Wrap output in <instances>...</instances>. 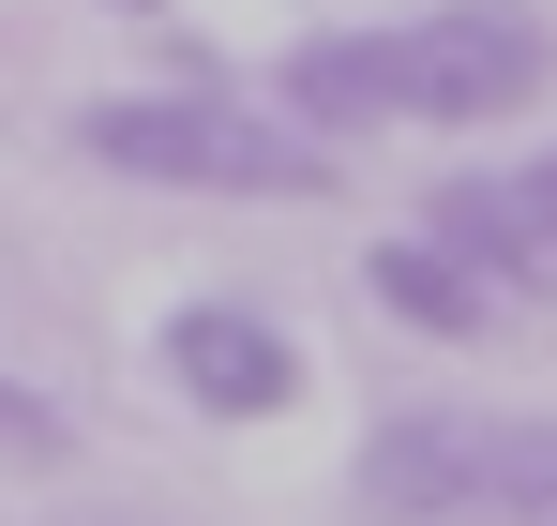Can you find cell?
<instances>
[{
    "label": "cell",
    "instance_id": "cell-1",
    "mask_svg": "<svg viewBox=\"0 0 557 526\" xmlns=\"http://www.w3.org/2000/svg\"><path fill=\"white\" fill-rule=\"evenodd\" d=\"M76 166L151 180V196H332L347 151H317L286 105H257L242 76H151L76 105Z\"/></svg>",
    "mask_w": 557,
    "mask_h": 526
},
{
    "label": "cell",
    "instance_id": "cell-2",
    "mask_svg": "<svg viewBox=\"0 0 557 526\" xmlns=\"http://www.w3.org/2000/svg\"><path fill=\"white\" fill-rule=\"evenodd\" d=\"M347 76H362L376 136H497L557 90V15L543 0H422V15L347 30Z\"/></svg>",
    "mask_w": 557,
    "mask_h": 526
},
{
    "label": "cell",
    "instance_id": "cell-3",
    "mask_svg": "<svg viewBox=\"0 0 557 526\" xmlns=\"http://www.w3.org/2000/svg\"><path fill=\"white\" fill-rule=\"evenodd\" d=\"M362 526H557V422L543 406H376L347 451Z\"/></svg>",
    "mask_w": 557,
    "mask_h": 526
},
{
    "label": "cell",
    "instance_id": "cell-4",
    "mask_svg": "<svg viewBox=\"0 0 557 526\" xmlns=\"http://www.w3.org/2000/svg\"><path fill=\"white\" fill-rule=\"evenodd\" d=\"M151 376L182 391L196 422H226V437H257V422H286L301 406V331H286L272 301H182L166 331H151Z\"/></svg>",
    "mask_w": 557,
    "mask_h": 526
},
{
    "label": "cell",
    "instance_id": "cell-5",
    "mask_svg": "<svg viewBox=\"0 0 557 526\" xmlns=\"http://www.w3.org/2000/svg\"><path fill=\"white\" fill-rule=\"evenodd\" d=\"M407 226H437L497 301H557V151H512V166H453L422 180V211Z\"/></svg>",
    "mask_w": 557,
    "mask_h": 526
},
{
    "label": "cell",
    "instance_id": "cell-6",
    "mask_svg": "<svg viewBox=\"0 0 557 526\" xmlns=\"http://www.w3.org/2000/svg\"><path fill=\"white\" fill-rule=\"evenodd\" d=\"M362 301L407 331V347H482V331H497V286H482L437 226H376L362 241Z\"/></svg>",
    "mask_w": 557,
    "mask_h": 526
},
{
    "label": "cell",
    "instance_id": "cell-7",
    "mask_svg": "<svg viewBox=\"0 0 557 526\" xmlns=\"http://www.w3.org/2000/svg\"><path fill=\"white\" fill-rule=\"evenodd\" d=\"M0 466H15V481H61V466H76V422H61L15 361H0Z\"/></svg>",
    "mask_w": 557,
    "mask_h": 526
},
{
    "label": "cell",
    "instance_id": "cell-8",
    "mask_svg": "<svg viewBox=\"0 0 557 526\" xmlns=\"http://www.w3.org/2000/svg\"><path fill=\"white\" fill-rule=\"evenodd\" d=\"M61 526H166V512H151V497H76Z\"/></svg>",
    "mask_w": 557,
    "mask_h": 526
},
{
    "label": "cell",
    "instance_id": "cell-9",
    "mask_svg": "<svg viewBox=\"0 0 557 526\" xmlns=\"http://www.w3.org/2000/svg\"><path fill=\"white\" fill-rule=\"evenodd\" d=\"M91 15H136V30H166V0H91Z\"/></svg>",
    "mask_w": 557,
    "mask_h": 526
}]
</instances>
